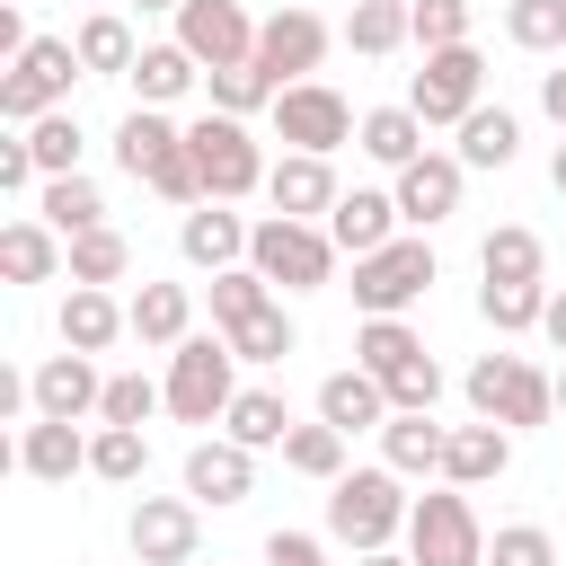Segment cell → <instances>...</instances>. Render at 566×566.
I'll return each instance as SVG.
<instances>
[{
	"mask_svg": "<svg viewBox=\"0 0 566 566\" xmlns=\"http://www.w3.org/2000/svg\"><path fill=\"white\" fill-rule=\"evenodd\" d=\"M115 168H124L133 186H150L159 203H177V212L203 203L195 142H186V124H168V106H133V115L115 124Z\"/></svg>",
	"mask_w": 566,
	"mask_h": 566,
	"instance_id": "1",
	"label": "cell"
},
{
	"mask_svg": "<svg viewBox=\"0 0 566 566\" xmlns=\"http://www.w3.org/2000/svg\"><path fill=\"white\" fill-rule=\"evenodd\" d=\"M407 513H416V495H407V478L380 460V469H345L336 486H327V539L336 548H389L398 531H407Z\"/></svg>",
	"mask_w": 566,
	"mask_h": 566,
	"instance_id": "2",
	"label": "cell"
},
{
	"mask_svg": "<svg viewBox=\"0 0 566 566\" xmlns=\"http://www.w3.org/2000/svg\"><path fill=\"white\" fill-rule=\"evenodd\" d=\"M460 398H469V416L531 433V424L557 416V371H539V363H522V354H478L469 380H460Z\"/></svg>",
	"mask_w": 566,
	"mask_h": 566,
	"instance_id": "3",
	"label": "cell"
},
{
	"mask_svg": "<svg viewBox=\"0 0 566 566\" xmlns=\"http://www.w3.org/2000/svg\"><path fill=\"white\" fill-rule=\"evenodd\" d=\"M248 265H256L274 292H327V274H336V239H327V221L265 212V221L248 230Z\"/></svg>",
	"mask_w": 566,
	"mask_h": 566,
	"instance_id": "4",
	"label": "cell"
},
{
	"mask_svg": "<svg viewBox=\"0 0 566 566\" xmlns=\"http://www.w3.org/2000/svg\"><path fill=\"white\" fill-rule=\"evenodd\" d=\"M230 398H239V354H230L221 327L168 345V416H177V424H221Z\"/></svg>",
	"mask_w": 566,
	"mask_h": 566,
	"instance_id": "5",
	"label": "cell"
},
{
	"mask_svg": "<svg viewBox=\"0 0 566 566\" xmlns=\"http://www.w3.org/2000/svg\"><path fill=\"white\" fill-rule=\"evenodd\" d=\"M186 142H195V177H203V195H212V203L256 195V186H265V168H274V159H265V142L248 133V115H221V106H212V115H195V124H186Z\"/></svg>",
	"mask_w": 566,
	"mask_h": 566,
	"instance_id": "6",
	"label": "cell"
},
{
	"mask_svg": "<svg viewBox=\"0 0 566 566\" xmlns=\"http://www.w3.org/2000/svg\"><path fill=\"white\" fill-rule=\"evenodd\" d=\"M424 292H433V248H424V230H398L389 248L354 256V310H363V318H407Z\"/></svg>",
	"mask_w": 566,
	"mask_h": 566,
	"instance_id": "7",
	"label": "cell"
},
{
	"mask_svg": "<svg viewBox=\"0 0 566 566\" xmlns=\"http://www.w3.org/2000/svg\"><path fill=\"white\" fill-rule=\"evenodd\" d=\"M407 557L416 566H486V531H478V504L469 486H424L416 513H407Z\"/></svg>",
	"mask_w": 566,
	"mask_h": 566,
	"instance_id": "8",
	"label": "cell"
},
{
	"mask_svg": "<svg viewBox=\"0 0 566 566\" xmlns=\"http://www.w3.org/2000/svg\"><path fill=\"white\" fill-rule=\"evenodd\" d=\"M80 71H88V62H80L71 35H35V44L0 71V124H35V115L71 106V80H80Z\"/></svg>",
	"mask_w": 566,
	"mask_h": 566,
	"instance_id": "9",
	"label": "cell"
},
{
	"mask_svg": "<svg viewBox=\"0 0 566 566\" xmlns=\"http://www.w3.org/2000/svg\"><path fill=\"white\" fill-rule=\"evenodd\" d=\"M407 106H416L424 124H460L469 106H486V53H478V44L424 53V71L407 80Z\"/></svg>",
	"mask_w": 566,
	"mask_h": 566,
	"instance_id": "10",
	"label": "cell"
},
{
	"mask_svg": "<svg viewBox=\"0 0 566 566\" xmlns=\"http://www.w3.org/2000/svg\"><path fill=\"white\" fill-rule=\"evenodd\" d=\"M354 124H363V115H354L327 80H292V88L274 97V142H283V150H318V159H327V150L354 142Z\"/></svg>",
	"mask_w": 566,
	"mask_h": 566,
	"instance_id": "11",
	"label": "cell"
},
{
	"mask_svg": "<svg viewBox=\"0 0 566 566\" xmlns=\"http://www.w3.org/2000/svg\"><path fill=\"white\" fill-rule=\"evenodd\" d=\"M124 539H133L142 566H195V548H203V504H195V495H142L133 522H124Z\"/></svg>",
	"mask_w": 566,
	"mask_h": 566,
	"instance_id": "12",
	"label": "cell"
},
{
	"mask_svg": "<svg viewBox=\"0 0 566 566\" xmlns=\"http://www.w3.org/2000/svg\"><path fill=\"white\" fill-rule=\"evenodd\" d=\"M256 62L274 71V88H292V80H318V62H327V18L318 9H274V18H256Z\"/></svg>",
	"mask_w": 566,
	"mask_h": 566,
	"instance_id": "13",
	"label": "cell"
},
{
	"mask_svg": "<svg viewBox=\"0 0 566 566\" xmlns=\"http://www.w3.org/2000/svg\"><path fill=\"white\" fill-rule=\"evenodd\" d=\"M177 44L203 71H221V62H248L256 53V18H248V0H186L177 9Z\"/></svg>",
	"mask_w": 566,
	"mask_h": 566,
	"instance_id": "14",
	"label": "cell"
},
{
	"mask_svg": "<svg viewBox=\"0 0 566 566\" xmlns=\"http://www.w3.org/2000/svg\"><path fill=\"white\" fill-rule=\"evenodd\" d=\"M460 186H469V168H460V150H424V159H407L398 168V221L407 230H433V221H451L460 212Z\"/></svg>",
	"mask_w": 566,
	"mask_h": 566,
	"instance_id": "15",
	"label": "cell"
},
{
	"mask_svg": "<svg viewBox=\"0 0 566 566\" xmlns=\"http://www.w3.org/2000/svg\"><path fill=\"white\" fill-rule=\"evenodd\" d=\"M27 389H35V416H62V424H80V416H97L106 407V371H97V354H44L35 371H27Z\"/></svg>",
	"mask_w": 566,
	"mask_h": 566,
	"instance_id": "16",
	"label": "cell"
},
{
	"mask_svg": "<svg viewBox=\"0 0 566 566\" xmlns=\"http://www.w3.org/2000/svg\"><path fill=\"white\" fill-rule=\"evenodd\" d=\"M186 495H195V504H212V513L248 504V495H256V451H248V442H230V433H203V442L186 451Z\"/></svg>",
	"mask_w": 566,
	"mask_h": 566,
	"instance_id": "17",
	"label": "cell"
},
{
	"mask_svg": "<svg viewBox=\"0 0 566 566\" xmlns=\"http://www.w3.org/2000/svg\"><path fill=\"white\" fill-rule=\"evenodd\" d=\"M336 195H345V186H336V168H327L318 150H283V159L265 168V203L292 212V221H327Z\"/></svg>",
	"mask_w": 566,
	"mask_h": 566,
	"instance_id": "18",
	"label": "cell"
},
{
	"mask_svg": "<svg viewBox=\"0 0 566 566\" xmlns=\"http://www.w3.org/2000/svg\"><path fill=\"white\" fill-rule=\"evenodd\" d=\"M248 230H256V221H239L230 203H212V195H203V203L177 221V248H186V265H195V274H221V265H248Z\"/></svg>",
	"mask_w": 566,
	"mask_h": 566,
	"instance_id": "19",
	"label": "cell"
},
{
	"mask_svg": "<svg viewBox=\"0 0 566 566\" xmlns=\"http://www.w3.org/2000/svg\"><path fill=\"white\" fill-rule=\"evenodd\" d=\"M0 274L9 283H53V274H71V239L44 212H18V221H0Z\"/></svg>",
	"mask_w": 566,
	"mask_h": 566,
	"instance_id": "20",
	"label": "cell"
},
{
	"mask_svg": "<svg viewBox=\"0 0 566 566\" xmlns=\"http://www.w3.org/2000/svg\"><path fill=\"white\" fill-rule=\"evenodd\" d=\"M407 221H398V195H380V186H354V195H336V212H327V239H336V256H371V248H389Z\"/></svg>",
	"mask_w": 566,
	"mask_h": 566,
	"instance_id": "21",
	"label": "cell"
},
{
	"mask_svg": "<svg viewBox=\"0 0 566 566\" xmlns=\"http://www.w3.org/2000/svg\"><path fill=\"white\" fill-rule=\"evenodd\" d=\"M442 451H451V424H433V407H389L380 460H389L398 478H442Z\"/></svg>",
	"mask_w": 566,
	"mask_h": 566,
	"instance_id": "22",
	"label": "cell"
},
{
	"mask_svg": "<svg viewBox=\"0 0 566 566\" xmlns=\"http://www.w3.org/2000/svg\"><path fill=\"white\" fill-rule=\"evenodd\" d=\"M18 469L44 478V486H71V478L88 469V433L62 424V416H27V424H18Z\"/></svg>",
	"mask_w": 566,
	"mask_h": 566,
	"instance_id": "23",
	"label": "cell"
},
{
	"mask_svg": "<svg viewBox=\"0 0 566 566\" xmlns=\"http://www.w3.org/2000/svg\"><path fill=\"white\" fill-rule=\"evenodd\" d=\"M115 336H133V310H124L106 283H71V292H62V345H71V354H106Z\"/></svg>",
	"mask_w": 566,
	"mask_h": 566,
	"instance_id": "24",
	"label": "cell"
},
{
	"mask_svg": "<svg viewBox=\"0 0 566 566\" xmlns=\"http://www.w3.org/2000/svg\"><path fill=\"white\" fill-rule=\"evenodd\" d=\"M513 469V424H451V451H442V478L451 486H495Z\"/></svg>",
	"mask_w": 566,
	"mask_h": 566,
	"instance_id": "25",
	"label": "cell"
},
{
	"mask_svg": "<svg viewBox=\"0 0 566 566\" xmlns=\"http://www.w3.org/2000/svg\"><path fill=\"white\" fill-rule=\"evenodd\" d=\"M318 416H327L336 433H380V424H389V389H380L363 363H354V371H327V380H318Z\"/></svg>",
	"mask_w": 566,
	"mask_h": 566,
	"instance_id": "26",
	"label": "cell"
},
{
	"mask_svg": "<svg viewBox=\"0 0 566 566\" xmlns=\"http://www.w3.org/2000/svg\"><path fill=\"white\" fill-rule=\"evenodd\" d=\"M124 80H133V106H177V97L203 80V62H195V53L168 35V44H142V62H133Z\"/></svg>",
	"mask_w": 566,
	"mask_h": 566,
	"instance_id": "27",
	"label": "cell"
},
{
	"mask_svg": "<svg viewBox=\"0 0 566 566\" xmlns=\"http://www.w3.org/2000/svg\"><path fill=\"white\" fill-rule=\"evenodd\" d=\"M424 133H433V124H424L416 106H371V115L354 124V142H363V159H380L389 177H398L407 159H424Z\"/></svg>",
	"mask_w": 566,
	"mask_h": 566,
	"instance_id": "28",
	"label": "cell"
},
{
	"mask_svg": "<svg viewBox=\"0 0 566 566\" xmlns=\"http://www.w3.org/2000/svg\"><path fill=\"white\" fill-rule=\"evenodd\" d=\"M478 274H486V283H548V248H539V230L495 221V230L478 239Z\"/></svg>",
	"mask_w": 566,
	"mask_h": 566,
	"instance_id": "29",
	"label": "cell"
},
{
	"mask_svg": "<svg viewBox=\"0 0 566 566\" xmlns=\"http://www.w3.org/2000/svg\"><path fill=\"white\" fill-rule=\"evenodd\" d=\"M451 133H460V168H513V150H522V115L513 106H469Z\"/></svg>",
	"mask_w": 566,
	"mask_h": 566,
	"instance_id": "30",
	"label": "cell"
},
{
	"mask_svg": "<svg viewBox=\"0 0 566 566\" xmlns=\"http://www.w3.org/2000/svg\"><path fill=\"white\" fill-rule=\"evenodd\" d=\"M124 310H133V336L142 345H186L195 336V292L186 283H142Z\"/></svg>",
	"mask_w": 566,
	"mask_h": 566,
	"instance_id": "31",
	"label": "cell"
},
{
	"mask_svg": "<svg viewBox=\"0 0 566 566\" xmlns=\"http://www.w3.org/2000/svg\"><path fill=\"white\" fill-rule=\"evenodd\" d=\"M35 212H44L62 239L106 230V195H97V177H80V168H71V177H44V186H35Z\"/></svg>",
	"mask_w": 566,
	"mask_h": 566,
	"instance_id": "32",
	"label": "cell"
},
{
	"mask_svg": "<svg viewBox=\"0 0 566 566\" xmlns=\"http://www.w3.org/2000/svg\"><path fill=\"white\" fill-rule=\"evenodd\" d=\"M203 97H212L221 115H274V97H283V88H274V71L248 53V62H221V71H203Z\"/></svg>",
	"mask_w": 566,
	"mask_h": 566,
	"instance_id": "33",
	"label": "cell"
},
{
	"mask_svg": "<svg viewBox=\"0 0 566 566\" xmlns=\"http://www.w3.org/2000/svg\"><path fill=\"white\" fill-rule=\"evenodd\" d=\"M221 336H230V354H239V363H283V354L301 345V327H292V310H283V292H274L265 310H248L239 327H221Z\"/></svg>",
	"mask_w": 566,
	"mask_h": 566,
	"instance_id": "34",
	"label": "cell"
},
{
	"mask_svg": "<svg viewBox=\"0 0 566 566\" xmlns=\"http://www.w3.org/2000/svg\"><path fill=\"white\" fill-rule=\"evenodd\" d=\"M221 433H230V442H248V451H283L292 407H283L274 389H239V398H230V416H221Z\"/></svg>",
	"mask_w": 566,
	"mask_h": 566,
	"instance_id": "35",
	"label": "cell"
},
{
	"mask_svg": "<svg viewBox=\"0 0 566 566\" xmlns=\"http://www.w3.org/2000/svg\"><path fill=\"white\" fill-rule=\"evenodd\" d=\"M142 469H150V433H142V424H97V433H88V478L142 486Z\"/></svg>",
	"mask_w": 566,
	"mask_h": 566,
	"instance_id": "36",
	"label": "cell"
},
{
	"mask_svg": "<svg viewBox=\"0 0 566 566\" xmlns=\"http://www.w3.org/2000/svg\"><path fill=\"white\" fill-rule=\"evenodd\" d=\"M345 442H354V433H336L327 416H318V424H292V433H283V469L336 486V478H345Z\"/></svg>",
	"mask_w": 566,
	"mask_h": 566,
	"instance_id": "37",
	"label": "cell"
},
{
	"mask_svg": "<svg viewBox=\"0 0 566 566\" xmlns=\"http://www.w3.org/2000/svg\"><path fill=\"white\" fill-rule=\"evenodd\" d=\"M71 44H80V62H88V71H115V80L142 62V44H133V18H124V9L80 18V35H71Z\"/></svg>",
	"mask_w": 566,
	"mask_h": 566,
	"instance_id": "38",
	"label": "cell"
},
{
	"mask_svg": "<svg viewBox=\"0 0 566 566\" xmlns=\"http://www.w3.org/2000/svg\"><path fill=\"white\" fill-rule=\"evenodd\" d=\"M345 44L354 53H398V44H416V18H407V0H354V18H345Z\"/></svg>",
	"mask_w": 566,
	"mask_h": 566,
	"instance_id": "39",
	"label": "cell"
},
{
	"mask_svg": "<svg viewBox=\"0 0 566 566\" xmlns=\"http://www.w3.org/2000/svg\"><path fill=\"white\" fill-rule=\"evenodd\" d=\"M478 318L495 336H522V327L548 318V283H478Z\"/></svg>",
	"mask_w": 566,
	"mask_h": 566,
	"instance_id": "40",
	"label": "cell"
},
{
	"mask_svg": "<svg viewBox=\"0 0 566 566\" xmlns=\"http://www.w3.org/2000/svg\"><path fill=\"white\" fill-rule=\"evenodd\" d=\"M424 354V336L407 327V318H363V336H354V363L371 371V380H389V371H407Z\"/></svg>",
	"mask_w": 566,
	"mask_h": 566,
	"instance_id": "41",
	"label": "cell"
},
{
	"mask_svg": "<svg viewBox=\"0 0 566 566\" xmlns=\"http://www.w3.org/2000/svg\"><path fill=\"white\" fill-rule=\"evenodd\" d=\"M133 274V239L124 230H80L71 239V283H124Z\"/></svg>",
	"mask_w": 566,
	"mask_h": 566,
	"instance_id": "42",
	"label": "cell"
},
{
	"mask_svg": "<svg viewBox=\"0 0 566 566\" xmlns=\"http://www.w3.org/2000/svg\"><path fill=\"white\" fill-rule=\"evenodd\" d=\"M504 35L522 53H566V0H504Z\"/></svg>",
	"mask_w": 566,
	"mask_h": 566,
	"instance_id": "43",
	"label": "cell"
},
{
	"mask_svg": "<svg viewBox=\"0 0 566 566\" xmlns=\"http://www.w3.org/2000/svg\"><path fill=\"white\" fill-rule=\"evenodd\" d=\"M18 133H27V150H35L44 177H71V168H80V124H71V106H53V115H35V124H18Z\"/></svg>",
	"mask_w": 566,
	"mask_h": 566,
	"instance_id": "44",
	"label": "cell"
},
{
	"mask_svg": "<svg viewBox=\"0 0 566 566\" xmlns=\"http://www.w3.org/2000/svg\"><path fill=\"white\" fill-rule=\"evenodd\" d=\"M168 407V380H142V371H106V407L97 424H150Z\"/></svg>",
	"mask_w": 566,
	"mask_h": 566,
	"instance_id": "45",
	"label": "cell"
},
{
	"mask_svg": "<svg viewBox=\"0 0 566 566\" xmlns=\"http://www.w3.org/2000/svg\"><path fill=\"white\" fill-rule=\"evenodd\" d=\"M265 301H274V283H265L256 265H221V274H212V327H239V318L265 310Z\"/></svg>",
	"mask_w": 566,
	"mask_h": 566,
	"instance_id": "46",
	"label": "cell"
},
{
	"mask_svg": "<svg viewBox=\"0 0 566 566\" xmlns=\"http://www.w3.org/2000/svg\"><path fill=\"white\" fill-rule=\"evenodd\" d=\"M407 18H416V53L469 44V27H478V9H469V0H407Z\"/></svg>",
	"mask_w": 566,
	"mask_h": 566,
	"instance_id": "47",
	"label": "cell"
},
{
	"mask_svg": "<svg viewBox=\"0 0 566 566\" xmlns=\"http://www.w3.org/2000/svg\"><path fill=\"white\" fill-rule=\"evenodd\" d=\"M486 566H566V557H557V539H548L539 522H504V531L486 539Z\"/></svg>",
	"mask_w": 566,
	"mask_h": 566,
	"instance_id": "48",
	"label": "cell"
},
{
	"mask_svg": "<svg viewBox=\"0 0 566 566\" xmlns=\"http://www.w3.org/2000/svg\"><path fill=\"white\" fill-rule=\"evenodd\" d=\"M380 389H389V407H433V398H442V363H433V354H416V363H407V371H389Z\"/></svg>",
	"mask_w": 566,
	"mask_h": 566,
	"instance_id": "49",
	"label": "cell"
},
{
	"mask_svg": "<svg viewBox=\"0 0 566 566\" xmlns=\"http://www.w3.org/2000/svg\"><path fill=\"white\" fill-rule=\"evenodd\" d=\"M44 186V168H35V150H27V133L9 124V142H0V195H35Z\"/></svg>",
	"mask_w": 566,
	"mask_h": 566,
	"instance_id": "50",
	"label": "cell"
},
{
	"mask_svg": "<svg viewBox=\"0 0 566 566\" xmlns=\"http://www.w3.org/2000/svg\"><path fill=\"white\" fill-rule=\"evenodd\" d=\"M265 566H327V539H310V531H265Z\"/></svg>",
	"mask_w": 566,
	"mask_h": 566,
	"instance_id": "51",
	"label": "cell"
},
{
	"mask_svg": "<svg viewBox=\"0 0 566 566\" xmlns=\"http://www.w3.org/2000/svg\"><path fill=\"white\" fill-rule=\"evenodd\" d=\"M539 115L566 133V71H539Z\"/></svg>",
	"mask_w": 566,
	"mask_h": 566,
	"instance_id": "52",
	"label": "cell"
},
{
	"mask_svg": "<svg viewBox=\"0 0 566 566\" xmlns=\"http://www.w3.org/2000/svg\"><path fill=\"white\" fill-rule=\"evenodd\" d=\"M539 336H548V345L566 354V292H548V318H539Z\"/></svg>",
	"mask_w": 566,
	"mask_h": 566,
	"instance_id": "53",
	"label": "cell"
},
{
	"mask_svg": "<svg viewBox=\"0 0 566 566\" xmlns=\"http://www.w3.org/2000/svg\"><path fill=\"white\" fill-rule=\"evenodd\" d=\"M354 566H416V557H407V548H363Z\"/></svg>",
	"mask_w": 566,
	"mask_h": 566,
	"instance_id": "54",
	"label": "cell"
},
{
	"mask_svg": "<svg viewBox=\"0 0 566 566\" xmlns=\"http://www.w3.org/2000/svg\"><path fill=\"white\" fill-rule=\"evenodd\" d=\"M548 186L566 195V133H557V150H548Z\"/></svg>",
	"mask_w": 566,
	"mask_h": 566,
	"instance_id": "55",
	"label": "cell"
},
{
	"mask_svg": "<svg viewBox=\"0 0 566 566\" xmlns=\"http://www.w3.org/2000/svg\"><path fill=\"white\" fill-rule=\"evenodd\" d=\"M133 9H142V18H177L186 0H133Z\"/></svg>",
	"mask_w": 566,
	"mask_h": 566,
	"instance_id": "56",
	"label": "cell"
},
{
	"mask_svg": "<svg viewBox=\"0 0 566 566\" xmlns=\"http://www.w3.org/2000/svg\"><path fill=\"white\" fill-rule=\"evenodd\" d=\"M557 416H566V363H557Z\"/></svg>",
	"mask_w": 566,
	"mask_h": 566,
	"instance_id": "57",
	"label": "cell"
}]
</instances>
